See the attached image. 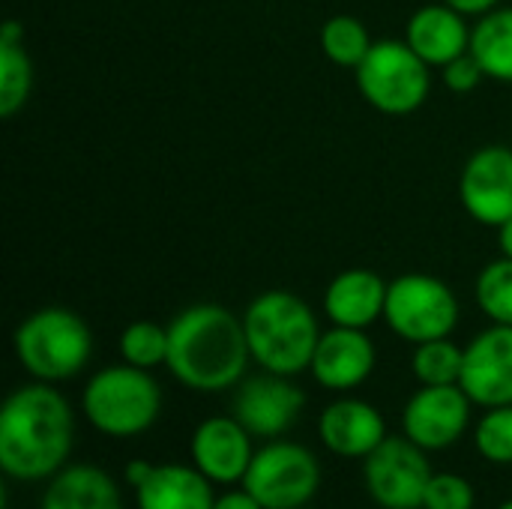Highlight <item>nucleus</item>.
<instances>
[{"mask_svg":"<svg viewBox=\"0 0 512 509\" xmlns=\"http://www.w3.org/2000/svg\"><path fill=\"white\" fill-rule=\"evenodd\" d=\"M75 411L57 384L15 387L0 408V471L15 483H48L69 465Z\"/></svg>","mask_w":512,"mask_h":509,"instance_id":"1","label":"nucleus"},{"mask_svg":"<svg viewBox=\"0 0 512 509\" xmlns=\"http://www.w3.org/2000/svg\"><path fill=\"white\" fill-rule=\"evenodd\" d=\"M252 363L243 315L219 303H192L168 324L165 369L192 393L234 390Z\"/></svg>","mask_w":512,"mask_h":509,"instance_id":"2","label":"nucleus"},{"mask_svg":"<svg viewBox=\"0 0 512 509\" xmlns=\"http://www.w3.org/2000/svg\"><path fill=\"white\" fill-rule=\"evenodd\" d=\"M243 330L252 363L264 372L288 378L309 372L324 333L315 309L300 294L285 288L261 291L243 309Z\"/></svg>","mask_w":512,"mask_h":509,"instance_id":"3","label":"nucleus"},{"mask_svg":"<svg viewBox=\"0 0 512 509\" xmlns=\"http://www.w3.org/2000/svg\"><path fill=\"white\" fill-rule=\"evenodd\" d=\"M12 351L33 381L63 384L87 369L93 357V330L66 306H42L15 327Z\"/></svg>","mask_w":512,"mask_h":509,"instance_id":"4","label":"nucleus"},{"mask_svg":"<svg viewBox=\"0 0 512 509\" xmlns=\"http://www.w3.org/2000/svg\"><path fill=\"white\" fill-rule=\"evenodd\" d=\"M162 387L153 372L114 363L93 372L81 390L84 420L105 438H138L150 432L162 414Z\"/></svg>","mask_w":512,"mask_h":509,"instance_id":"5","label":"nucleus"},{"mask_svg":"<svg viewBox=\"0 0 512 509\" xmlns=\"http://www.w3.org/2000/svg\"><path fill=\"white\" fill-rule=\"evenodd\" d=\"M360 96L387 117H408L432 96V66L405 39H378L354 69Z\"/></svg>","mask_w":512,"mask_h":509,"instance_id":"6","label":"nucleus"},{"mask_svg":"<svg viewBox=\"0 0 512 509\" xmlns=\"http://www.w3.org/2000/svg\"><path fill=\"white\" fill-rule=\"evenodd\" d=\"M462 306L456 291L432 273L396 276L387 288L384 321L393 336L408 345L447 339L456 333Z\"/></svg>","mask_w":512,"mask_h":509,"instance_id":"7","label":"nucleus"},{"mask_svg":"<svg viewBox=\"0 0 512 509\" xmlns=\"http://www.w3.org/2000/svg\"><path fill=\"white\" fill-rule=\"evenodd\" d=\"M243 489L264 509L309 507L321 489L318 456L297 441H267L255 450Z\"/></svg>","mask_w":512,"mask_h":509,"instance_id":"8","label":"nucleus"},{"mask_svg":"<svg viewBox=\"0 0 512 509\" xmlns=\"http://www.w3.org/2000/svg\"><path fill=\"white\" fill-rule=\"evenodd\" d=\"M432 453L405 435H387L384 444L363 459V486L372 504L381 509L423 507L429 480L435 474Z\"/></svg>","mask_w":512,"mask_h":509,"instance_id":"9","label":"nucleus"},{"mask_svg":"<svg viewBox=\"0 0 512 509\" xmlns=\"http://www.w3.org/2000/svg\"><path fill=\"white\" fill-rule=\"evenodd\" d=\"M474 408L459 384L420 387L402 408V435L426 453H444L468 435Z\"/></svg>","mask_w":512,"mask_h":509,"instance_id":"10","label":"nucleus"},{"mask_svg":"<svg viewBox=\"0 0 512 509\" xmlns=\"http://www.w3.org/2000/svg\"><path fill=\"white\" fill-rule=\"evenodd\" d=\"M306 408V393L294 384L288 375L276 372H258L246 375L234 387L231 414L252 432V438L276 441L285 438V432L300 420Z\"/></svg>","mask_w":512,"mask_h":509,"instance_id":"11","label":"nucleus"},{"mask_svg":"<svg viewBox=\"0 0 512 509\" xmlns=\"http://www.w3.org/2000/svg\"><path fill=\"white\" fill-rule=\"evenodd\" d=\"M459 201L486 228H501L512 219V147L486 144L468 156L459 174Z\"/></svg>","mask_w":512,"mask_h":509,"instance_id":"12","label":"nucleus"},{"mask_svg":"<svg viewBox=\"0 0 512 509\" xmlns=\"http://www.w3.org/2000/svg\"><path fill=\"white\" fill-rule=\"evenodd\" d=\"M252 441H255L252 432L234 414L207 417L195 426L192 441H189L192 465L213 486H222V489L243 486L246 471L255 456Z\"/></svg>","mask_w":512,"mask_h":509,"instance_id":"13","label":"nucleus"},{"mask_svg":"<svg viewBox=\"0 0 512 509\" xmlns=\"http://www.w3.org/2000/svg\"><path fill=\"white\" fill-rule=\"evenodd\" d=\"M459 387L477 408L512 405V327L489 324L465 345Z\"/></svg>","mask_w":512,"mask_h":509,"instance_id":"14","label":"nucleus"},{"mask_svg":"<svg viewBox=\"0 0 512 509\" xmlns=\"http://www.w3.org/2000/svg\"><path fill=\"white\" fill-rule=\"evenodd\" d=\"M375 366H378V351L369 333L333 324L330 330L321 333L309 372L318 387L345 396L363 387L372 378Z\"/></svg>","mask_w":512,"mask_h":509,"instance_id":"15","label":"nucleus"},{"mask_svg":"<svg viewBox=\"0 0 512 509\" xmlns=\"http://www.w3.org/2000/svg\"><path fill=\"white\" fill-rule=\"evenodd\" d=\"M387 438L384 414L357 396H339L318 414V441L327 453L339 459H366L372 456Z\"/></svg>","mask_w":512,"mask_h":509,"instance_id":"16","label":"nucleus"},{"mask_svg":"<svg viewBox=\"0 0 512 509\" xmlns=\"http://www.w3.org/2000/svg\"><path fill=\"white\" fill-rule=\"evenodd\" d=\"M390 282L369 267H348L336 273L321 297V309L330 324L369 330L384 318Z\"/></svg>","mask_w":512,"mask_h":509,"instance_id":"17","label":"nucleus"},{"mask_svg":"<svg viewBox=\"0 0 512 509\" xmlns=\"http://www.w3.org/2000/svg\"><path fill=\"white\" fill-rule=\"evenodd\" d=\"M405 42L432 66L444 69L456 57L471 51V24L468 15L450 3H426L405 24Z\"/></svg>","mask_w":512,"mask_h":509,"instance_id":"18","label":"nucleus"},{"mask_svg":"<svg viewBox=\"0 0 512 509\" xmlns=\"http://www.w3.org/2000/svg\"><path fill=\"white\" fill-rule=\"evenodd\" d=\"M216 486L195 468L183 462L153 465L144 486L135 489L138 509H213Z\"/></svg>","mask_w":512,"mask_h":509,"instance_id":"19","label":"nucleus"},{"mask_svg":"<svg viewBox=\"0 0 512 509\" xmlns=\"http://www.w3.org/2000/svg\"><path fill=\"white\" fill-rule=\"evenodd\" d=\"M39 509H126L114 477L90 462L66 465L45 483Z\"/></svg>","mask_w":512,"mask_h":509,"instance_id":"20","label":"nucleus"},{"mask_svg":"<svg viewBox=\"0 0 512 509\" xmlns=\"http://www.w3.org/2000/svg\"><path fill=\"white\" fill-rule=\"evenodd\" d=\"M33 93V60L24 48V27L6 21L0 30V117H15Z\"/></svg>","mask_w":512,"mask_h":509,"instance_id":"21","label":"nucleus"},{"mask_svg":"<svg viewBox=\"0 0 512 509\" xmlns=\"http://www.w3.org/2000/svg\"><path fill=\"white\" fill-rule=\"evenodd\" d=\"M471 54L486 78L512 84V6H495L471 27Z\"/></svg>","mask_w":512,"mask_h":509,"instance_id":"22","label":"nucleus"},{"mask_svg":"<svg viewBox=\"0 0 512 509\" xmlns=\"http://www.w3.org/2000/svg\"><path fill=\"white\" fill-rule=\"evenodd\" d=\"M375 39L357 15H333L321 27V51L342 69H357L372 51Z\"/></svg>","mask_w":512,"mask_h":509,"instance_id":"23","label":"nucleus"},{"mask_svg":"<svg viewBox=\"0 0 512 509\" xmlns=\"http://www.w3.org/2000/svg\"><path fill=\"white\" fill-rule=\"evenodd\" d=\"M462 363H465V345H456L450 336L414 345V354H411V372L420 387L459 384Z\"/></svg>","mask_w":512,"mask_h":509,"instance_id":"24","label":"nucleus"},{"mask_svg":"<svg viewBox=\"0 0 512 509\" xmlns=\"http://www.w3.org/2000/svg\"><path fill=\"white\" fill-rule=\"evenodd\" d=\"M120 360L138 369H159L168 363V327L156 321H132L117 339Z\"/></svg>","mask_w":512,"mask_h":509,"instance_id":"25","label":"nucleus"},{"mask_svg":"<svg viewBox=\"0 0 512 509\" xmlns=\"http://www.w3.org/2000/svg\"><path fill=\"white\" fill-rule=\"evenodd\" d=\"M474 300L492 324L512 327V258L501 255L480 270Z\"/></svg>","mask_w":512,"mask_h":509,"instance_id":"26","label":"nucleus"},{"mask_svg":"<svg viewBox=\"0 0 512 509\" xmlns=\"http://www.w3.org/2000/svg\"><path fill=\"white\" fill-rule=\"evenodd\" d=\"M474 450L489 465H512V405L483 408L474 423Z\"/></svg>","mask_w":512,"mask_h":509,"instance_id":"27","label":"nucleus"},{"mask_svg":"<svg viewBox=\"0 0 512 509\" xmlns=\"http://www.w3.org/2000/svg\"><path fill=\"white\" fill-rule=\"evenodd\" d=\"M477 507V492L468 477L450 474V471H435L423 498V509H474Z\"/></svg>","mask_w":512,"mask_h":509,"instance_id":"28","label":"nucleus"},{"mask_svg":"<svg viewBox=\"0 0 512 509\" xmlns=\"http://www.w3.org/2000/svg\"><path fill=\"white\" fill-rule=\"evenodd\" d=\"M483 78H486V72H483V66L477 63V57L471 51L456 57L453 63H447L441 69V81H444V87L450 93H474L483 84Z\"/></svg>","mask_w":512,"mask_h":509,"instance_id":"29","label":"nucleus"},{"mask_svg":"<svg viewBox=\"0 0 512 509\" xmlns=\"http://www.w3.org/2000/svg\"><path fill=\"white\" fill-rule=\"evenodd\" d=\"M213 509H264L258 501H255V495H249L243 486H231V489H225L222 495H216V504Z\"/></svg>","mask_w":512,"mask_h":509,"instance_id":"30","label":"nucleus"},{"mask_svg":"<svg viewBox=\"0 0 512 509\" xmlns=\"http://www.w3.org/2000/svg\"><path fill=\"white\" fill-rule=\"evenodd\" d=\"M153 474V462H147V459H132V462H126V468H123V477H126V486L135 492L138 486H144V480Z\"/></svg>","mask_w":512,"mask_h":509,"instance_id":"31","label":"nucleus"},{"mask_svg":"<svg viewBox=\"0 0 512 509\" xmlns=\"http://www.w3.org/2000/svg\"><path fill=\"white\" fill-rule=\"evenodd\" d=\"M444 3H450L453 9H459L462 15H474V18H480V15H486V12H492L495 6H501V0H444Z\"/></svg>","mask_w":512,"mask_h":509,"instance_id":"32","label":"nucleus"},{"mask_svg":"<svg viewBox=\"0 0 512 509\" xmlns=\"http://www.w3.org/2000/svg\"><path fill=\"white\" fill-rule=\"evenodd\" d=\"M498 231V249H501V255L504 258H512V219H507L501 228H495Z\"/></svg>","mask_w":512,"mask_h":509,"instance_id":"33","label":"nucleus"},{"mask_svg":"<svg viewBox=\"0 0 512 509\" xmlns=\"http://www.w3.org/2000/svg\"><path fill=\"white\" fill-rule=\"evenodd\" d=\"M495 509H512V498H510V501H504V504H498Z\"/></svg>","mask_w":512,"mask_h":509,"instance_id":"34","label":"nucleus"},{"mask_svg":"<svg viewBox=\"0 0 512 509\" xmlns=\"http://www.w3.org/2000/svg\"><path fill=\"white\" fill-rule=\"evenodd\" d=\"M300 509H309V507H300Z\"/></svg>","mask_w":512,"mask_h":509,"instance_id":"35","label":"nucleus"},{"mask_svg":"<svg viewBox=\"0 0 512 509\" xmlns=\"http://www.w3.org/2000/svg\"><path fill=\"white\" fill-rule=\"evenodd\" d=\"M417 509H423V507H417Z\"/></svg>","mask_w":512,"mask_h":509,"instance_id":"36","label":"nucleus"}]
</instances>
